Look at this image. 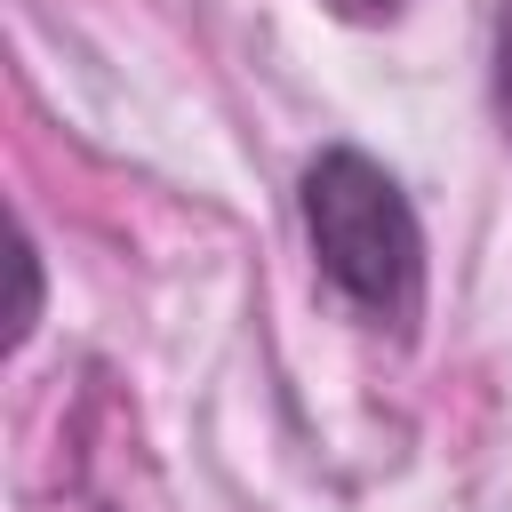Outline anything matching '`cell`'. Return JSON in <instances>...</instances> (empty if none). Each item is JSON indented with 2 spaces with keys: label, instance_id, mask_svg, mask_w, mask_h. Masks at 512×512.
Listing matches in <instances>:
<instances>
[{
  "label": "cell",
  "instance_id": "2",
  "mask_svg": "<svg viewBox=\"0 0 512 512\" xmlns=\"http://www.w3.org/2000/svg\"><path fill=\"white\" fill-rule=\"evenodd\" d=\"M32 320H40V256H32V240H16V312H8V352L32 336Z\"/></svg>",
  "mask_w": 512,
  "mask_h": 512
},
{
  "label": "cell",
  "instance_id": "1",
  "mask_svg": "<svg viewBox=\"0 0 512 512\" xmlns=\"http://www.w3.org/2000/svg\"><path fill=\"white\" fill-rule=\"evenodd\" d=\"M296 208H304L320 280L344 304H360L368 320L408 328L424 304V224H416L400 176L384 160H368L360 144H328L304 160Z\"/></svg>",
  "mask_w": 512,
  "mask_h": 512
},
{
  "label": "cell",
  "instance_id": "4",
  "mask_svg": "<svg viewBox=\"0 0 512 512\" xmlns=\"http://www.w3.org/2000/svg\"><path fill=\"white\" fill-rule=\"evenodd\" d=\"M336 8H352V16H384L392 0H336Z\"/></svg>",
  "mask_w": 512,
  "mask_h": 512
},
{
  "label": "cell",
  "instance_id": "3",
  "mask_svg": "<svg viewBox=\"0 0 512 512\" xmlns=\"http://www.w3.org/2000/svg\"><path fill=\"white\" fill-rule=\"evenodd\" d=\"M496 112H504V136H512V0L496 16Z\"/></svg>",
  "mask_w": 512,
  "mask_h": 512
}]
</instances>
